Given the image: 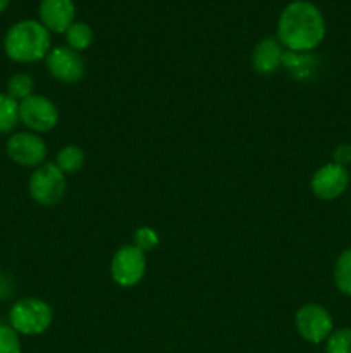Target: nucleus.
<instances>
[{"label":"nucleus","instance_id":"nucleus-1","mask_svg":"<svg viewBox=\"0 0 351 353\" xmlns=\"http://www.w3.org/2000/svg\"><path fill=\"white\" fill-rule=\"evenodd\" d=\"M326 38V19L315 3L295 0L282 9L277 21V40L286 50L312 52Z\"/></svg>","mask_w":351,"mask_h":353},{"label":"nucleus","instance_id":"nucleus-2","mask_svg":"<svg viewBox=\"0 0 351 353\" xmlns=\"http://www.w3.org/2000/svg\"><path fill=\"white\" fill-rule=\"evenodd\" d=\"M52 48L50 31L34 19H24L12 24L3 38L6 55L19 64L41 61Z\"/></svg>","mask_w":351,"mask_h":353},{"label":"nucleus","instance_id":"nucleus-3","mask_svg":"<svg viewBox=\"0 0 351 353\" xmlns=\"http://www.w3.org/2000/svg\"><path fill=\"white\" fill-rule=\"evenodd\" d=\"M52 321L54 310L40 299H21L9 310V326L24 336L43 334L52 326Z\"/></svg>","mask_w":351,"mask_h":353},{"label":"nucleus","instance_id":"nucleus-4","mask_svg":"<svg viewBox=\"0 0 351 353\" xmlns=\"http://www.w3.org/2000/svg\"><path fill=\"white\" fill-rule=\"evenodd\" d=\"M65 188H67L65 174L55 165V162L54 164L45 162L34 169L28 183L31 199L43 207L57 205L64 199Z\"/></svg>","mask_w":351,"mask_h":353},{"label":"nucleus","instance_id":"nucleus-5","mask_svg":"<svg viewBox=\"0 0 351 353\" xmlns=\"http://www.w3.org/2000/svg\"><path fill=\"white\" fill-rule=\"evenodd\" d=\"M295 326L305 341L319 345L327 341L334 331V321L329 310L319 303H305L295 314Z\"/></svg>","mask_w":351,"mask_h":353},{"label":"nucleus","instance_id":"nucleus-6","mask_svg":"<svg viewBox=\"0 0 351 353\" xmlns=\"http://www.w3.org/2000/svg\"><path fill=\"white\" fill-rule=\"evenodd\" d=\"M147 272V259L145 252L134 245H124L114 254L110 262V274L116 285L123 288L136 286Z\"/></svg>","mask_w":351,"mask_h":353},{"label":"nucleus","instance_id":"nucleus-7","mask_svg":"<svg viewBox=\"0 0 351 353\" xmlns=\"http://www.w3.org/2000/svg\"><path fill=\"white\" fill-rule=\"evenodd\" d=\"M19 121L31 133H47L57 126L58 110L47 97L33 93L19 102Z\"/></svg>","mask_w":351,"mask_h":353},{"label":"nucleus","instance_id":"nucleus-8","mask_svg":"<svg viewBox=\"0 0 351 353\" xmlns=\"http://www.w3.org/2000/svg\"><path fill=\"white\" fill-rule=\"evenodd\" d=\"M6 152L12 162L23 168H40L47 159V145L36 133L21 131L7 140Z\"/></svg>","mask_w":351,"mask_h":353},{"label":"nucleus","instance_id":"nucleus-9","mask_svg":"<svg viewBox=\"0 0 351 353\" xmlns=\"http://www.w3.org/2000/svg\"><path fill=\"white\" fill-rule=\"evenodd\" d=\"M47 69L57 81L72 85L78 83L85 76L86 64L81 54L69 47H54L50 48L48 55L45 57Z\"/></svg>","mask_w":351,"mask_h":353},{"label":"nucleus","instance_id":"nucleus-10","mask_svg":"<svg viewBox=\"0 0 351 353\" xmlns=\"http://www.w3.org/2000/svg\"><path fill=\"white\" fill-rule=\"evenodd\" d=\"M350 181V171L346 168H341V165L330 162V164L322 165V168L313 172L310 188H312V193L317 199L336 200L346 192Z\"/></svg>","mask_w":351,"mask_h":353},{"label":"nucleus","instance_id":"nucleus-11","mask_svg":"<svg viewBox=\"0 0 351 353\" xmlns=\"http://www.w3.org/2000/svg\"><path fill=\"white\" fill-rule=\"evenodd\" d=\"M76 7L72 0H41L40 23L50 33H65L74 23Z\"/></svg>","mask_w":351,"mask_h":353},{"label":"nucleus","instance_id":"nucleus-12","mask_svg":"<svg viewBox=\"0 0 351 353\" xmlns=\"http://www.w3.org/2000/svg\"><path fill=\"white\" fill-rule=\"evenodd\" d=\"M282 54H284V48L277 38L268 37L258 41L251 54V65H253L255 72L272 74L277 71L282 65Z\"/></svg>","mask_w":351,"mask_h":353},{"label":"nucleus","instance_id":"nucleus-13","mask_svg":"<svg viewBox=\"0 0 351 353\" xmlns=\"http://www.w3.org/2000/svg\"><path fill=\"white\" fill-rule=\"evenodd\" d=\"M282 68L288 69L298 81H306L313 76L315 69L319 68V61L310 52H291L284 50L282 54Z\"/></svg>","mask_w":351,"mask_h":353},{"label":"nucleus","instance_id":"nucleus-14","mask_svg":"<svg viewBox=\"0 0 351 353\" xmlns=\"http://www.w3.org/2000/svg\"><path fill=\"white\" fill-rule=\"evenodd\" d=\"M85 152L78 145H65L58 150L57 157H55V165L61 169L64 174H74L79 169L85 165Z\"/></svg>","mask_w":351,"mask_h":353},{"label":"nucleus","instance_id":"nucleus-15","mask_svg":"<svg viewBox=\"0 0 351 353\" xmlns=\"http://www.w3.org/2000/svg\"><path fill=\"white\" fill-rule=\"evenodd\" d=\"M334 285L337 292L351 296V248H346L339 254L334 264Z\"/></svg>","mask_w":351,"mask_h":353},{"label":"nucleus","instance_id":"nucleus-16","mask_svg":"<svg viewBox=\"0 0 351 353\" xmlns=\"http://www.w3.org/2000/svg\"><path fill=\"white\" fill-rule=\"evenodd\" d=\"M67 47L76 52H83L93 43V30L89 24L83 21H74L67 31H65Z\"/></svg>","mask_w":351,"mask_h":353},{"label":"nucleus","instance_id":"nucleus-17","mask_svg":"<svg viewBox=\"0 0 351 353\" xmlns=\"http://www.w3.org/2000/svg\"><path fill=\"white\" fill-rule=\"evenodd\" d=\"M19 123V102L0 93V134L10 133Z\"/></svg>","mask_w":351,"mask_h":353},{"label":"nucleus","instance_id":"nucleus-18","mask_svg":"<svg viewBox=\"0 0 351 353\" xmlns=\"http://www.w3.org/2000/svg\"><path fill=\"white\" fill-rule=\"evenodd\" d=\"M34 92V81L30 74L24 72H17V74L10 76L7 81V95L12 97L16 102H23L24 99L33 95Z\"/></svg>","mask_w":351,"mask_h":353},{"label":"nucleus","instance_id":"nucleus-19","mask_svg":"<svg viewBox=\"0 0 351 353\" xmlns=\"http://www.w3.org/2000/svg\"><path fill=\"white\" fill-rule=\"evenodd\" d=\"M326 353H351V327L332 331L327 338Z\"/></svg>","mask_w":351,"mask_h":353},{"label":"nucleus","instance_id":"nucleus-20","mask_svg":"<svg viewBox=\"0 0 351 353\" xmlns=\"http://www.w3.org/2000/svg\"><path fill=\"white\" fill-rule=\"evenodd\" d=\"M158 241H160V238L153 228L143 226L134 231V247L140 248L141 252H151L157 247Z\"/></svg>","mask_w":351,"mask_h":353},{"label":"nucleus","instance_id":"nucleus-21","mask_svg":"<svg viewBox=\"0 0 351 353\" xmlns=\"http://www.w3.org/2000/svg\"><path fill=\"white\" fill-rule=\"evenodd\" d=\"M0 353H23L19 334L9 324H0Z\"/></svg>","mask_w":351,"mask_h":353},{"label":"nucleus","instance_id":"nucleus-22","mask_svg":"<svg viewBox=\"0 0 351 353\" xmlns=\"http://www.w3.org/2000/svg\"><path fill=\"white\" fill-rule=\"evenodd\" d=\"M334 164L341 165V168H350L351 165V145L350 143H341L334 148L332 154Z\"/></svg>","mask_w":351,"mask_h":353},{"label":"nucleus","instance_id":"nucleus-23","mask_svg":"<svg viewBox=\"0 0 351 353\" xmlns=\"http://www.w3.org/2000/svg\"><path fill=\"white\" fill-rule=\"evenodd\" d=\"M9 3H10V0H0V12H3V10L7 9V7H9Z\"/></svg>","mask_w":351,"mask_h":353},{"label":"nucleus","instance_id":"nucleus-24","mask_svg":"<svg viewBox=\"0 0 351 353\" xmlns=\"http://www.w3.org/2000/svg\"><path fill=\"white\" fill-rule=\"evenodd\" d=\"M350 179H351V171H350Z\"/></svg>","mask_w":351,"mask_h":353}]
</instances>
